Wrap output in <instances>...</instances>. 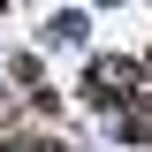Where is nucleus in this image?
<instances>
[{
  "instance_id": "nucleus-1",
  "label": "nucleus",
  "mask_w": 152,
  "mask_h": 152,
  "mask_svg": "<svg viewBox=\"0 0 152 152\" xmlns=\"http://www.w3.org/2000/svg\"><path fill=\"white\" fill-rule=\"evenodd\" d=\"M8 152H53V145H8Z\"/></svg>"
}]
</instances>
